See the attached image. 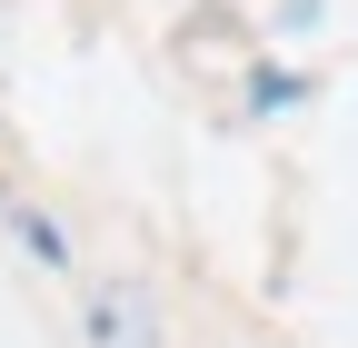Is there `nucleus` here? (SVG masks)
Here are the masks:
<instances>
[{"instance_id": "1", "label": "nucleus", "mask_w": 358, "mask_h": 348, "mask_svg": "<svg viewBox=\"0 0 358 348\" xmlns=\"http://www.w3.org/2000/svg\"><path fill=\"white\" fill-rule=\"evenodd\" d=\"M90 328H100V348H150V309H140V289L110 279L100 298H90Z\"/></svg>"}]
</instances>
